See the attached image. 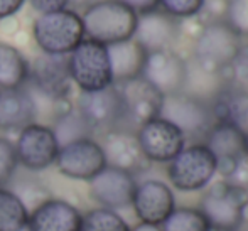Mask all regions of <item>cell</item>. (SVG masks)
I'll return each instance as SVG.
<instances>
[{
  "instance_id": "6da1fadb",
  "label": "cell",
  "mask_w": 248,
  "mask_h": 231,
  "mask_svg": "<svg viewBox=\"0 0 248 231\" xmlns=\"http://www.w3.org/2000/svg\"><path fill=\"white\" fill-rule=\"evenodd\" d=\"M137 19V14L118 0H96L81 15L85 37L103 46L132 39Z\"/></svg>"
},
{
  "instance_id": "7a4b0ae2",
  "label": "cell",
  "mask_w": 248,
  "mask_h": 231,
  "mask_svg": "<svg viewBox=\"0 0 248 231\" xmlns=\"http://www.w3.org/2000/svg\"><path fill=\"white\" fill-rule=\"evenodd\" d=\"M24 86L36 100L47 101L58 117L73 108L68 101L73 88L68 71V56H37L31 62L29 79Z\"/></svg>"
},
{
  "instance_id": "3957f363",
  "label": "cell",
  "mask_w": 248,
  "mask_h": 231,
  "mask_svg": "<svg viewBox=\"0 0 248 231\" xmlns=\"http://www.w3.org/2000/svg\"><path fill=\"white\" fill-rule=\"evenodd\" d=\"M32 37L43 54L68 56L85 39L81 15L73 9L41 14L32 24Z\"/></svg>"
},
{
  "instance_id": "277c9868",
  "label": "cell",
  "mask_w": 248,
  "mask_h": 231,
  "mask_svg": "<svg viewBox=\"0 0 248 231\" xmlns=\"http://www.w3.org/2000/svg\"><path fill=\"white\" fill-rule=\"evenodd\" d=\"M68 71L71 83L81 93L100 92L113 85L107 46L86 37L68 54Z\"/></svg>"
},
{
  "instance_id": "5b68a950",
  "label": "cell",
  "mask_w": 248,
  "mask_h": 231,
  "mask_svg": "<svg viewBox=\"0 0 248 231\" xmlns=\"http://www.w3.org/2000/svg\"><path fill=\"white\" fill-rule=\"evenodd\" d=\"M216 172V159L204 143L184 147L167 166L170 184L183 192H194L208 187Z\"/></svg>"
},
{
  "instance_id": "8992f818",
  "label": "cell",
  "mask_w": 248,
  "mask_h": 231,
  "mask_svg": "<svg viewBox=\"0 0 248 231\" xmlns=\"http://www.w3.org/2000/svg\"><path fill=\"white\" fill-rule=\"evenodd\" d=\"M242 37L223 20L211 22L199 34L194 56L199 68L209 73H219L235 62L242 51Z\"/></svg>"
},
{
  "instance_id": "52a82bcc",
  "label": "cell",
  "mask_w": 248,
  "mask_h": 231,
  "mask_svg": "<svg viewBox=\"0 0 248 231\" xmlns=\"http://www.w3.org/2000/svg\"><path fill=\"white\" fill-rule=\"evenodd\" d=\"M159 117L174 123L184 135H206L216 122L211 105L184 92L164 96Z\"/></svg>"
},
{
  "instance_id": "ba28073f",
  "label": "cell",
  "mask_w": 248,
  "mask_h": 231,
  "mask_svg": "<svg viewBox=\"0 0 248 231\" xmlns=\"http://www.w3.org/2000/svg\"><path fill=\"white\" fill-rule=\"evenodd\" d=\"M19 166L31 172H41L54 166L59 152V142L54 130L44 123H29L19 130L14 143Z\"/></svg>"
},
{
  "instance_id": "9c48e42d",
  "label": "cell",
  "mask_w": 248,
  "mask_h": 231,
  "mask_svg": "<svg viewBox=\"0 0 248 231\" xmlns=\"http://www.w3.org/2000/svg\"><path fill=\"white\" fill-rule=\"evenodd\" d=\"M245 202L236 185L221 183L204 192L199 211L206 216L213 231H238L243 223Z\"/></svg>"
},
{
  "instance_id": "30bf717a",
  "label": "cell",
  "mask_w": 248,
  "mask_h": 231,
  "mask_svg": "<svg viewBox=\"0 0 248 231\" xmlns=\"http://www.w3.org/2000/svg\"><path fill=\"white\" fill-rule=\"evenodd\" d=\"M54 166L68 179L90 183L107 167V159L100 142L86 137L59 147Z\"/></svg>"
},
{
  "instance_id": "8fae6325",
  "label": "cell",
  "mask_w": 248,
  "mask_h": 231,
  "mask_svg": "<svg viewBox=\"0 0 248 231\" xmlns=\"http://www.w3.org/2000/svg\"><path fill=\"white\" fill-rule=\"evenodd\" d=\"M135 137L147 162L169 164L186 147V135L162 117L139 125Z\"/></svg>"
},
{
  "instance_id": "7c38bea8",
  "label": "cell",
  "mask_w": 248,
  "mask_h": 231,
  "mask_svg": "<svg viewBox=\"0 0 248 231\" xmlns=\"http://www.w3.org/2000/svg\"><path fill=\"white\" fill-rule=\"evenodd\" d=\"M206 147L216 159L218 170L225 176H233L247 157V135L240 125L219 118L206 134Z\"/></svg>"
},
{
  "instance_id": "4fadbf2b",
  "label": "cell",
  "mask_w": 248,
  "mask_h": 231,
  "mask_svg": "<svg viewBox=\"0 0 248 231\" xmlns=\"http://www.w3.org/2000/svg\"><path fill=\"white\" fill-rule=\"evenodd\" d=\"M76 108L88 122L93 132H108L113 128H122V123L127 122L124 103L115 85L100 90V92L79 93Z\"/></svg>"
},
{
  "instance_id": "5bb4252c",
  "label": "cell",
  "mask_w": 248,
  "mask_h": 231,
  "mask_svg": "<svg viewBox=\"0 0 248 231\" xmlns=\"http://www.w3.org/2000/svg\"><path fill=\"white\" fill-rule=\"evenodd\" d=\"M90 196L100 208L122 209L132 204L137 181L134 174L118 167L107 166L88 183Z\"/></svg>"
},
{
  "instance_id": "9a60e30c",
  "label": "cell",
  "mask_w": 248,
  "mask_h": 231,
  "mask_svg": "<svg viewBox=\"0 0 248 231\" xmlns=\"http://www.w3.org/2000/svg\"><path fill=\"white\" fill-rule=\"evenodd\" d=\"M142 78L147 79L162 96L176 94L184 92L187 79V64L181 56H177L170 49L149 52Z\"/></svg>"
},
{
  "instance_id": "2e32d148",
  "label": "cell",
  "mask_w": 248,
  "mask_h": 231,
  "mask_svg": "<svg viewBox=\"0 0 248 231\" xmlns=\"http://www.w3.org/2000/svg\"><path fill=\"white\" fill-rule=\"evenodd\" d=\"M132 208L140 223L160 226L170 213L176 209L174 192L166 183L149 179L137 184L132 198Z\"/></svg>"
},
{
  "instance_id": "e0dca14e",
  "label": "cell",
  "mask_w": 248,
  "mask_h": 231,
  "mask_svg": "<svg viewBox=\"0 0 248 231\" xmlns=\"http://www.w3.org/2000/svg\"><path fill=\"white\" fill-rule=\"evenodd\" d=\"M115 86L120 93L127 122L142 125L150 118L159 117L164 96L150 85L147 79L139 76V78L118 83Z\"/></svg>"
},
{
  "instance_id": "ac0fdd59",
  "label": "cell",
  "mask_w": 248,
  "mask_h": 231,
  "mask_svg": "<svg viewBox=\"0 0 248 231\" xmlns=\"http://www.w3.org/2000/svg\"><path fill=\"white\" fill-rule=\"evenodd\" d=\"M83 213L71 202L47 198L29 211L27 231H79Z\"/></svg>"
},
{
  "instance_id": "d6986e66",
  "label": "cell",
  "mask_w": 248,
  "mask_h": 231,
  "mask_svg": "<svg viewBox=\"0 0 248 231\" xmlns=\"http://www.w3.org/2000/svg\"><path fill=\"white\" fill-rule=\"evenodd\" d=\"M100 145L103 149L107 166L118 167L134 174L135 170H140L147 164L145 157L142 155L135 134L128 132L127 128H113L105 132L103 142Z\"/></svg>"
},
{
  "instance_id": "ffe728a7",
  "label": "cell",
  "mask_w": 248,
  "mask_h": 231,
  "mask_svg": "<svg viewBox=\"0 0 248 231\" xmlns=\"http://www.w3.org/2000/svg\"><path fill=\"white\" fill-rule=\"evenodd\" d=\"M177 37V24L174 17L162 10L142 14L137 19V27L132 39H135L147 52L167 51Z\"/></svg>"
},
{
  "instance_id": "44dd1931",
  "label": "cell",
  "mask_w": 248,
  "mask_h": 231,
  "mask_svg": "<svg viewBox=\"0 0 248 231\" xmlns=\"http://www.w3.org/2000/svg\"><path fill=\"white\" fill-rule=\"evenodd\" d=\"M36 120V101L26 86L0 92V130H22Z\"/></svg>"
},
{
  "instance_id": "7402d4cb",
  "label": "cell",
  "mask_w": 248,
  "mask_h": 231,
  "mask_svg": "<svg viewBox=\"0 0 248 231\" xmlns=\"http://www.w3.org/2000/svg\"><path fill=\"white\" fill-rule=\"evenodd\" d=\"M108 58H110L111 76L113 85L124 81H130L139 76H142L149 52L145 51L135 39L122 41L117 44L107 46Z\"/></svg>"
},
{
  "instance_id": "603a6c76",
  "label": "cell",
  "mask_w": 248,
  "mask_h": 231,
  "mask_svg": "<svg viewBox=\"0 0 248 231\" xmlns=\"http://www.w3.org/2000/svg\"><path fill=\"white\" fill-rule=\"evenodd\" d=\"M31 62L17 47L0 43V92L22 88L29 79Z\"/></svg>"
},
{
  "instance_id": "cb8c5ba5",
  "label": "cell",
  "mask_w": 248,
  "mask_h": 231,
  "mask_svg": "<svg viewBox=\"0 0 248 231\" xmlns=\"http://www.w3.org/2000/svg\"><path fill=\"white\" fill-rule=\"evenodd\" d=\"M29 208L17 192L0 187V231H24L27 228Z\"/></svg>"
},
{
  "instance_id": "d4e9b609",
  "label": "cell",
  "mask_w": 248,
  "mask_h": 231,
  "mask_svg": "<svg viewBox=\"0 0 248 231\" xmlns=\"http://www.w3.org/2000/svg\"><path fill=\"white\" fill-rule=\"evenodd\" d=\"M51 128L54 130V135L59 142V147L64 145V143L79 140V139L92 137V134H93L92 127H90L88 122L83 118V115L78 111V108H69L68 111L61 113L54 120V125H52Z\"/></svg>"
},
{
  "instance_id": "484cf974",
  "label": "cell",
  "mask_w": 248,
  "mask_h": 231,
  "mask_svg": "<svg viewBox=\"0 0 248 231\" xmlns=\"http://www.w3.org/2000/svg\"><path fill=\"white\" fill-rule=\"evenodd\" d=\"M79 231H132V228L117 211L98 206L83 215Z\"/></svg>"
},
{
  "instance_id": "4316f807",
  "label": "cell",
  "mask_w": 248,
  "mask_h": 231,
  "mask_svg": "<svg viewBox=\"0 0 248 231\" xmlns=\"http://www.w3.org/2000/svg\"><path fill=\"white\" fill-rule=\"evenodd\" d=\"M162 231H211L199 208H176L160 225Z\"/></svg>"
},
{
  "instance_id": "83f0119b",
  "label": "cell",
  "mask_w": 248,
  "mask_h": 231,
  "mask_svg": "<svg viewBox=\"0 0 248 231\" xmlns=\"http://www.w3.org/2000/svg\"><path fill=\"white\" fill-rule=\"evenodd\" d=\"M19 160H17L14 142L0 135V187H5L16 176Z\"/></svg>"
},
{
  "instance_id": "f1b7e54d",
  "label": "cell",
  "mask_w": 248,
  "mask_h": 231,
  "mask_svg": "<svg viewBox=\"0 0 248 231\" xmlns=\"http://www.w3.org/2000/svg\"><path fill=\"white\" fill-rule=\"evenodd\" d=\"M225 22L240 37H248V0H230Z\"/></svg>"
},
{
  "instance_id": "f546056e",
  "label": "cell",
  "mask_w": 248,
  "mask_h": 231,
  "mask_svg": "<svg viewBox=\"0 0 248 231\" xmlns=\"http://www.w3.org/2000/svg\"><path fill=\"white\" fill-rule=\"evenodd\" d=\"M162 12H166L170 17H193L201 12L204 0H157Z\"/></svg>"
},
{
  "instance_id": "4dcf8cb0",
  "label": "cell",
  "mask_w": 248,
  "mask_h": 231,
  "mask_svg": "<svg viewBox=\"0 0 248 231\" xmlns=\"http://www.w3.org/2000/svg\"><path fill=\"white\" fill-rule=\"evenodd\" d=\"M233 76L240 93L248 94V47H242L238 58L233 62Z\"/></svg>"
},
{
  "instance_id": "1f68e13d",
  "label": "cell",
  "mask_w": 248,
  "mask_h": 231,
  "mask_svg": "<svg viewBox=\"0 0 248 231\" xmlns=\"http://www.w3.org/2000/svg\"><path fill=\"white\" fill-rule=\"evenodd\" d=\"M31 7L41 14L68 9V0H29Z\"/></svg>"
},
{
  "instance_id": "d6a6232c",
  "label": "cell",
  "mask_w": 248,
  "mask_h": 231,
  "mask_svg": "<svg viewBox=\"0 0 248 231\" xmlns=\"http://www.w3.org/2000/svg\"><path fill=\"white\" fill-rule=\"evenodd\" d=\"M118 2L130 7L137 15L152 12V10H157V7H159V2H157V0H118Z\"/></svg>"
},
{
  "instance_id": "836d02e7",
  "label": "cell",
  "mask_w": 248,
  "mask_h": 231,
  "mask_svg": "<svg viewBox=\"0 0 248 231\" xmlns=\"http://www.w3.org/2000/svg\"><path fill=\"white\" fill-rule=\"evenodd\" d=\"M26 0H0V20L12 17L20 10Z\"/></svg>"
},
{
  "instance_id": "e575fe53",
  "label": "cell",
  "mask_w": 248,
  "mask_h": 231,
  "mask_svg": "<svg viewBox=\"0 0 248 231\" xmlns=\"http://www.w3.org/2000/svg\"><path fill=\"white\" fill-rule=\"evenodd\" d=\"M132 231H162L160 226L157 225H147V223H139L135 228H132Z\"/></svg>"
},
{
  "instance_id": "d590c367",
  "label": "cell",
  "mask_w": 248,
  "mask_h": 231,
  "mask_svg": "<svg viewBox=\"0 0 248 231\" xmlns=\"http://www.w3.org/2000/svg\"><path fill=\"white\" fill-rule=\"evenodd\" d=\"M93 2H96V0H68V5H79V7H88L92 5Z\"/></svg>"
},
{
  "instance_id": "8d00e7d4",
  "label": "cell",
  "mask_w": 248,
  "mask_h": 231,
  "mask_svg": "<svg viewBox=\"0 0 248 231\" xmlns=\"http://www.w3.org/2000/svg\"><path fill=\"white\" fill-rule=\"evenodd\" d=\"M245 135H247V157H248V132H245Z\"/></svg>"
},
{
  "instance_id": "74e56055",
  "label": "cell",
  "mask_w": 248,
  "mask_h": 231,
  "mask_svg": "<svg viewBox=\"0 0 248 231\" xmlns=\"http://www.w3.org/2000/svg\"><path fill=\"white\" fill-rule=\"evenodd\" d=\"M211 231H213V230H211Z\"/></svg>"
}]
</instances>
